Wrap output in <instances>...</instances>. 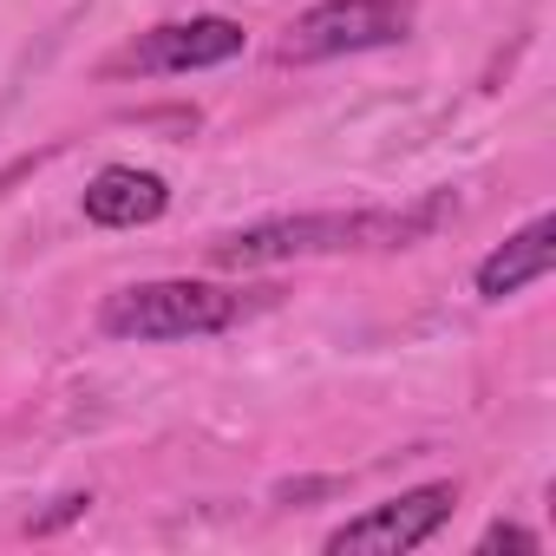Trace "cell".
<instances>
[{
	"instance_id": "cell-2",
	"label": "cell",
	"mask_w": 556,
	"mask_h": 556,
	"mask_svg": "<svg viewBox=\"0 0 556 556\" xmlns=\"http://www.w3.org/2000/svg\"><path fill=\"white\" fill-rule=\"evenodd\" d=\"M242 315H249V295L242 289L170 275V282H131V289L105 295L99 328L112 341H197V334L236 328Z\"/></svg>"
},
{
	"instance_id": "cell-8",
	"label": "cell",
	"mask_w": 556,
	"mask_h": 556,
	"mask_svg": "<svg viewBox=\"0 0 556 556\" xmlns=\"http://www.w3.org/2000/svg\"><path fill=\"white\" fill-rule=\"evenodd\" d=\"M484 549H530V556H536L543 536H530V530H517V523H491V530H484Z\"/></svg>"
},
{
	"instance_id": "cell-1",
	"label": "cell",
	"mask_w": 556,
	"mask_h": 556,
	"mask_svg": "<svg viewBox=\"0 0 556 556\" xmlns=\"http://www.w3.org/2000/svg\"><path fill=\"white\" fill-rule=\"evenodd\" d=\"M445 216H458V197H426L413 210H308V216H268L249 229H229L210 242L216 268H275L302 255H348V249H413Z\"/></svg>"
},
{
	"instance_id": "cell-5",
	"label": "cell",
	"mask_w": 556,
	"mask_h": 556,
	"mask_svg": "<svg viewBox=\"0 0 556 556\" xmlns=\"http://www.w3.org/2000/svg\"><path fill=\"white\" fill-rule=\"evenodd\" d=\"M249 47V34L223 14H190V21H164L151 34H138L112 73H210V66H229L236 53Z\"/></svg>"
},
{
	"instance_id": "cell-3",
	"label": "cell",
	"mask_w": 556,
	"mask_h": 556,
	"mask_svg": "<svg viewBox=\"0 0 556 556\" xmlns=\"http://www.w3.org/2000/svg\"><path fill=\"white\" fill-rule=\"evenodd\" d=\"M413 21H419V0H315L282 34V60L315 66V60H341V53L400 47L413 34Z\"/></svg>"
},
{
	"instance_id": "cell-9",
	"label": "cell",
	"mask_w": 556,
	"mask_h": 556,
	"mask_svg": "<svg viewBox=\"0 0 556 556\" xmlns=\"http://www.w3.org/2000/svg\"><path fill=\"white\" fill-rule=\"evenodd\" d=\"M86 504H92V497H79V491H73V497H60V504H53L47 517H34V530H53V523H66V517H79Z\"/></svg>"
},
{
	"instance_id": "cell-6",
	"label": "cell",
	"mask_w": 556,
	"mask_h": 556,
	"mask_svg": "<svg viewBox=\"0 0 556 556\" xmlns=\"http://www.w3.org/2000/svg\"><path fill=\"white\" fill-rule=\"evenodd\" d=\"M170 210V184L157 170H138V164H105L92 184H86V216L99 229H138V223H157Z\"/></svg>"
},
{
	"instance_id": "cell-4",
	"label": "cell",
	"mask_w": 556,
	"mask_h": 556,
	"mask_svg": "<svg viewBox=\"0 0 556 556\" xmlns=\"http://www.w3.org/2000/svg\"><path fill=\"white\" fill-rule=\"evenodd\" d=\"M458 510V484L439 478V484H413L361 517H348L334 536H328V556H406L419 543H432Z\"/></svg>"
},
{
	"instance_id": "cell-7",
	"label": "cell",
	"mask_w": 556,
	"mask_h": 556,
	"mask_svg": "<svg viewBox=\"0 0 556 556\" xmlns=\"http://www.w3.org/2000/svg\"><path fill=\"white\" fill-rule=\"evenodd\" d=\"M549 268H556V216H536V223H523L504 249H491V255L478 262V295H484V302H510V295L536 289Z\"/></svg>"
}]
</instances>
